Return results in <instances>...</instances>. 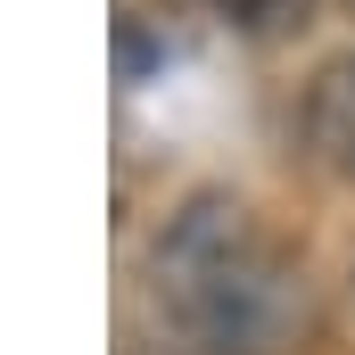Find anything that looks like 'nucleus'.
Masks as SVG:
<instances>
[{"label": "nucleus", "mask_w": 355, "mask_h": 355, "mask_svg": "<svg viewBox=\"0 0 355 355\" xmlns=\"http://www.w3.org/2000/svg\"><path fill=\"white\" fill-rule=\"evenodd\" d=\"M149 289L182 355H289L306 331V272L223 190H198L157 232Z\"/></svg>", "instance_id": "nucleus-1"}, {"label": "nucleus", "mask_w": 355, "mask_h": 355, "mask_svg": "<svg viewBox=\"0 0 355 355\" xmlns=\"http://www.w3.org/2000/svg\"><path fill=\"white\" fill-rule=\"evenodd\" d=\"M297 149H306L322 174L355 182V58H331V67L306 83V107H297Z\"/></svg>", "instance_id": "nucleus-2"}, {"label": "nucleus", "mask_w": 355, "mask_h": 355, "mask_svg": "<svg viewBox=\"0 0 355 355\" xmlns=\"http://www.w3.org/2000/svg\"><path fill=\"white\" fill-rule=\"evenodd\" d=\"M306 17V0H248V25L257 33H281V25H297Z\"/></svg>", "instance_id": "nucleus-3"}]
</instances>
